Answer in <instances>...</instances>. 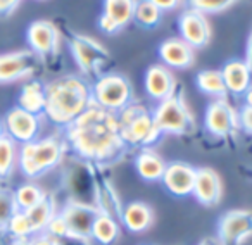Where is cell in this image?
<instances>
[{"instance_id":"3957f363","label":"cell","mask_w":252,"mask_h":245,"mask_svg":"<svg viewBox=\"0 0 252 245\" xmlns=\"http://www.w3.org/2000/svg\"><path fill=\"white\" fill-rule=\"evenodd\" d=\"M66 151V144L59 137L38 138L30 144H23L18 151V166L23 175L36 178L50 171L61 162Z\"/></svg>"},{"instance_id":"7a4b0ae2","label":"cell","mask_w":252,"mask_h":245,"mask_svg":"<svg viewBox=\"0 0 252 245\" xmlns=\"http://www.w3.org/2000/svg\"><path fill=\"white\" fill-rule=\"evenodd\" d=\"M94 102L92 88L83 78L61 76L45 85V116L56 126L66 130L71 122H74Z\"/></svg>"},{"instance_id":"d4e9b609","label":"cell","mask_w":252,"mask_h":245,"mask_svg":"<svg viewBox=\"0 0 252 245\" xmlns=\"http://www.w3.org/2000/svg\"><path fill=\"white\" fill-rule=\"evenodd\" d=\"M25 213L32 223L33 233H43L50 219L56 216V204L49 195H45L36 206H33L32 209L25 211Z\"/></svg>"},{"instance_id":"b9f144b4","label":"cell","mask_w":252,"mask_h":245,"mask_svg":"<svg viewBox=\"0 0 252 245\" xmlns=\"http://www.w3.org/2000/svg\"><path fill=\"white\" fill-rule=\"evenodd\" d=\"M12 245H32V244H30V238H14Z\"/></svg>"},{"instance_id":"d6986e66","label":"cell","mask_w":252,"mask_h":245,"mask_svg":"<svg viewBox=\"0 0 252 245\" xmlns=\"http://www.w3.org/2000/svg\"><path fill=\"white\" fill-rule=\"evenodd\" d=\"M221 74H223L226 90L233 95H245V92L252 87V73L247 64H245V61H228L223 66Z\"/></svg>"},{"instance_id":"e575fe53","label":"cell","mask_w":252,"mask_h":245,"mask_svg":"<svg viewBox=\"0 0 252 245\" xmlns=\"http://www.w3.org/2000/svg\"><path fill=\"white\" fill-rule=\"evenodd\" d=\"M98 28H100L105 35H114V33L119 31V26L104 14H100V18H98Z\"/></svg>"},{"instance_id":"9a60e30c","label":"cell","mask_w":252,"mask_h":245,"mask_svg":"<svg viewBox=\"0 0 252 245\" xmlns=\"http://www.w3.org/2000/svg\"><path fill=\"white\" fill-rule=\"evenodd\" d=\"M195 168L187 162H171L166 166L164 176L161 182L164 183L166 190L176 197H187L193 193L195 185Z\"/></svg>"},{"instance_id":"5b68a950","label":"cell","mask_w":252,"mask_h":245,"mask_svg":"<svg viewBox=\"0 0 252 245\" xmlns=\"http://www.w3.org/2000/svg\"><path fill=\"white\" fill-rule=\"evenodd\" d=\"M92 98L97 105L119 114L133 100V88L121 74H104L92 88Z\"/></svg>"},{"instance_id":"30bf717a","label":"cell","mask_w":252,"mask_h":245,"mask_svg":"<svg viewBox=\"0 0 252 245\" xmlns=\"http://www.w3.org/2000/svg\"><path fill=\"white\" fill-rule=\"evenodd\" d=\"M26 40L33 52L38 57H52L59 52V30L52 21L47 19H38L33 21L26 30Z\"/></svg>"},{"instance_id":"7c38bea8","label":"cell","mask_w":252,"mask_h":245,"mask_svg":"<svg viewBox=\"0 0 252 245\" xmlns=\"http://www.w3.org/2000/svg\"><path fill=\"white\" fill-rule=\"evenodd\" d=\"M204 122L207 131L214 137H226L240 126L238 112L224 98H218L207 105Z\"/></svg>"},{"instance_id":"836d02e7","label":"cell","mask_w":252,"mask_h":245,"mask_svg":"<svg viewBox=\"0 0 252 245\" xmlns=\"http://www.w3.org/2000/svg\"><path fill=\"white\" fill-rule=\"evenodd\" d=\"M238 121L247 133H252V107H247V105L242 107V111L238 112Z\"/></svg>"},{"instance_id":"f35d334b","label":"cell","mask_w":252,"mask_h":245,"mask_svg":"<svg viewBox=\"0 0 252 245\" xmlns=\"http://www.w3.org/2000/svg\"><path fill=\"white\" fill-rule=\"evenodd\" d=\"M245 64L249 66L252 73V30L249 33V40H247V49H245Z\"/></svg>"},{"instance_id":"f1b7e54d","label":"cell","mask_w":252,"mask_h":245,"mask_svg":"<svg viewBox=\"0 0 252 245\" xmlns=\"http://www.w3.org/2000/svg\"><path fill=\"white\" fill-rule=\"evenodd\" d=\"M43 197H45V193H43L42 188L36 186L35 183H23V185H19L14 192L16 206H18L19 211L32 209V207L36 206Z\"/></svg>"},{"instance_id":"7bdbcfd3","label":"cell","mask_w":252,"mask_h":245,"mask_svg":"<svg viewBox=\"0 0 252 245\" xmlns=\"http://www.w3.org/2000/svg\"><path fill=\"white\" fill-rule=\"evenodd\" d=\"M5 135V128H4V121H0V138Z\"/></svg>"},{"instance_id":"4dcf8cb0","label":"cell","mask_w":252,"mask_h":245,"mask_svg":"<svg viewBox=\"0 0 252 245\" xmlns=\"http://www.w3.org/2000/svg\"><path fill=\"white\" fill-rule=\"evenodd\" d=\"M7 231L14 238H28L30 235H35L25 211H16L14 216L11 217V221L7 224Z\"/></svg>"},{"instance_id":"ab89813d","label":"cell","mask_w":252,"mask_h":245,"mask_svg":"<svg viewBox=\"0 0 252 245\" xmlns=\"http://www.w3.org/2000/svg\"><path fill=\"white\" fill-rule=\"evenodd\" d=\"M199 245H223V244H221L218 238H206V240H202Z\"/></svg>"},{"instance_id":"d6a6232c","label":"cell","mask_w":252,"mask_h":245,"mask_svg":"<svg viewBox=\"0 0 252 245\" xmlns=\"http://www.w3.org/2000/svg\"><path fill=\"white\" fill-rule=\"evenodd\" d=\"M45 231L50 235V237L54 238H64V237H69V226H67L66 219H64L63 214H59V216H54L52 219H50V223L47 224Z\"/></svg>"},{"instance_id":"52a82bcc","label":"cell","mask_w":252,"mask_h":245,"mask_svg":"<svg viewBox=\"0 0 252 245\" xmlns=\"http://www.w3.org/2000/svg\"><path fill=\"white\" fill-rule=\"evenodd\" d=\"M69 49L85 76H97L100 67L109 61V52L105 47L92 36L73 35L69 40Z\"/></svg>"},{"instance_id":"e0dca14e","label":"cell","mask_w":252,"mask_h":245,"mask_svg":"<svg viewBox=\"0 0 252 245\" xmlns=\"http://www.w3.org/2000/svg\"><path fill=\"white\" fill-rule=\"evenodd\" d=\"M100 211L94 209V207L87 206V204L80 202H71L64 207L63 216L66 219L67 226H69V237L76 238H88L92 237V226Z\"/></svg>"},{"instance_id":"5bb4252c","label":"cell","mask_w":252,"mask_h":245,"mask_svg":"<svg viewBox=\"0 0 252 245\" xmlns=\"http://www.w3.org/2000/svg\"><path fill=\"white\" fill-rule=\"evenodd\" d=\"M145 92L149 97L156 102H162L166 98L173 97L176 90V80L168 66L164 64H152L145 71Z\"/></svg>"},{"instance_id":"9c48e42d","label":"cell","mask_w":252,"mask_h":245,"mask_svg":"<svg viewBox=\"0 0 252 245\" xmlns=\"http://www.w3.org/2000/svg\"><path fill=\"white\" fill-rule=\"evenodd\" d=\"M5 135L11 137L16 144H30L38 140L42 130V119L40 116L32 114L21 107H12L4 118Z\"/></svg>"},{"instance_id":"44dd1931","label":"cell","mask_w":252,"mask_h":245,"mask_svg":"<svg viewBox=\"0 0 252 245\" xmlns=\"http://www.w3.org/2000/svg\"><path fill=\"white\" fill-rule=\"evenodd\" d=\"M166 162L154 149L145 147L135 157V169L145 182H161L166 171Z\"/></svg>"},{"instance_id":"603a6c76","label":"cell","mask_w":252,"mask_h":245,"mask_svg":"<svg viewBox=\"0 0 252 245\" xmlns=\"http://www.w3.org/2000/svg\"><path fill=\"white\" fill-rule=\"evenodd\" d=\"M135 5H137V0H104L102 14L112 19L119 26V30H123L133 21Z\"/></svg>"},{"instance_id":"d590c367","label":"cell","mask_w":252,"mask_h":245,"mask_svg":"<svg viewBox=\"0 0 252 245\" xmlns=\"http://www.w3.org/2000/svg\"><path fill=\"white\" fill-rule=\"evenodd\" d=\"M156 7H159L162 12L164 11H176L178 7H182L183 0H149Z\"/></svg>"},{"instance_id":"60d3db41","label":"cell","mask_w":252,"mask_h":245,"mask_svg":"<svg viewBox=\"0 0 252 245\" xmlns=\"http://www.w3.org/2000/svg\"><path fill=\"white\" fill-rule=\"evenodd\" d=\"M245 105H247V107H252V87L245 92Z\"/></svg>"},{"instance_id":"277c9868","label":"cell","mask_w":252,"mask_h":245,"mask_svg":"<svg viewBox=\"0 0 252 245\" xmlns=\"http://www.w3.org/2000/svg\"><path fill=\"white\" fill-rule=\"evenodd\" d=\"M119 131L128 147H152L162 137L152 118V112L145 105L133 104L125 107L118 114Z\"/></svg>"},{"instance_id":"ffe728a7","label":"cell","mask_w":252,"mask_h":245,"mask_svg":"<svg viewBox=\"0 0 252 245\" xmlns=\"http://www.w3.org/2000/svg\"><path fill=\"white\" fill-rule=\"evenodd\" d=\"M121 219L128 231L144 233L154 223V211L151 209L149 204L135 200V202H130L125 206V209L121 213Z\"/></svg>"},{"instance_id":"83f0119b","label":"cell","mask_w":252,"mask_h":245,"mask_svg":"<svg viewBox=\"0 0 252 245\" xmlns=\"http://www.w3.org/2000/svg\"><path fill=\"white\" fill-rule=\"evenodd\" d=\"M133 21H137L142 28H158L162 21V11L149 0H137Z\"/></svg>"},{"instance_id":"f546056e","label":"cell","mask_w":252,"mask_h":245,"mask_svg":"<svg viewBox=\"0 0 252 245\" xmlns=\"http://www.w3.org/2000/svg\"><path fill=\"white\" fill-rule=\"evenodd\" d=\"M16 211H19V209H18V206H16L14 192L0 188V231L7 230L9 221L14 216Z\"/></svg>"},{"instance_id":"ba28073f","label":"cell","mask_w":252,"mask_h":245,"mask_svg":"<svg viewBox=\"0 0 252 245\" xmlns=\"http://www.w3.org/2000/svg\"><path fill=\"white\" fill-rule=\"evenodd\" d=\"M252 237V213L233 209L221 216L218 224V240L223 245H242Z\"/></svg>"},{"instance_id":"4fadbf2b","label":"cell","mask_w":252,"mask_h":245,"mask_svg":"<svg viewBox=\"0 0 252 245\" xmlns=\"http://www.w3.org/2000/svg\"><path fill=\"white\" fill-rule=\"evenodd\" d=\"M178 30L182 38L193 49H204L211 40V26L206 14L195 9H185L178 18Z\"/></svg>"},{"instance_id":"8d00e7d4","label":"cell","mask_w":252,"mask_h":245,"mask_svg":"<svg viewBox=\"0 0 252 245\" xmlns=\"http://www.w3.org/2000/svg\"><path fill=\"white\" fill-rule=\"evenodd\" d=\"M32 245H57V238L50 237L49 233H35L30 238Z\"/></svg>"},{"instance_id":"ac0fdd59","label":"cell","mask_w":252,"mask_h":245,"mask_svg":"<svg viewBox=\"0 0 252 245\" xmlns=\"http://www.w3.org/2000/svg\"><path fill=\"white\" fill-rule=\"evenodd\" d=\"M159 57L162 64L176 69H189L195 62V49L183 38H168L159 45Z\"/></svg>"},{"instance_id":"74e56055","label":"cell","mask_w":252,"mask_h":245,"mask_svg":"<svg viewBox=\"0 0 252 245\" xmlns=\"http://www.w3.org/2000/svg\"><path fill=\"white\" fill-rule=\"evenodd\" d=\"M19 4H21V0H0V18L11 16Z\"/></svg>"},{"instance_id":"4316f807","label":"cell","mask_w":252,"mask_h":245,"mask_svg":"<svg viewBox=\"0 0 252 245\" xmlns=\"http://www.w3.org/2000/svg\"><path fill=\"white\" fill-rule=\"evenodd\" d=\"M18 166V144L11 137L0 138V178H9Z\"/></svg>"},{"instance_id":"1f68e13d","label":"cell","mask_w":252,"mask_h":245,"mask_svg":"<svg viewBox=\"0 0 252 245\" xmlns=\"http://www.w3.org/2000/svg\"><path fill=\"white\" fill-rule=\"evenodd\" d=\"M238 0H189L190 9L202 12V14H216L230 9Z\"/></svg>"},{"instance_id":"6da1fadb","label":"cell","mask_w":252,"mask_h":245,"mask_svg":"<svg viewBox=\"0 0 252 245\" xmlns=\"http://www.w3.org/2000/svg\"><path fill=\"white\" fill-rule=\"evenodd\" d=\"M66 142L80 157L92 162H112L126 151L118 114L92 102L90 107L66 128Z\"/></svg>"},{"instance_id":"8fae6325","label":"cell","mask_w":252,"mask_h":245,"mask_svg":"<svg viewBox=\"0 0 252 245\" xmlns=\"http://www.w3.org/2000/svg\"><path fill=\"white\" fill-rule=\"evenodd\" d=\"M38 64V56L33 50H18L0 56V83L25 80L32 76Z\"/></svg>"},{"instance_id":"8992f818","label":"cell","mask_w":252,"mask_h":245,"mask_svg":"<svg viewBox=\"0 0 252 245\" xmlns=\"http://www.w3.org/2000/svg\"><path fill=\"white\" fill-rule=\"evenodd\" d=\"M152 118L161 135H183L192 128L193 116L180 95L159 102L152 111Z\"/></svg>"},{"instance_id":"484cf974","label":"cell","mask_w":252,"mask_h":245,"mask_svg":"<svg viewBox=\"0 0 252 245\" xmlns=\"http://www.w3.org/2000/svg\"><path fill=\"white\" fill-rule=\"evenodd\" d=\"M195 85L202 93L213 95V97H218V98H224L228 93L223 74H221V71H216V69L200 71L195 76Z\"/></svg>"},{"instance_id":"cb8c5ba5","label":"cell","mask_w":252,"mask_h":245,"mask_svg":"<svg viewBox=\"0 0 252 245\" xmlns=\"http://www.w3.org/2000/svg\"><path fill=\"white\" fill-rule=\"evenodd\" d=\"M119 237V226L112 216L98 213L92 226V238L100 245H112Z\"/></svg>"},{"instance_id":"7402d4cb","label":"cell","mask_w":252,"mask_h":245,"mask_svg":"<svg viewBox=\"0 0 252 245\" xmlns=\"http://www.w3.org/2000/svg\"><path fill=\"white\" fill-rule=\"evenodd\" d=\"M18 107L25 109L32 114L42 116L45 111V85L40 83L38 80L25 83L18 97Z\"/></svg>"},{"instance_id":"2e32d148","label":"cell","mask_w":252,"mask_h":245,"mask_svg":"<svg viewBox=\"0 0 252 245\" xmlns=\"http://www.w3.org/2000/svg\"><path fill=\"white\" fill-rule=\"evenodd\" d=\"M192 195L202 206H218L223 197V183L220 175L211 168H199L195 171V185Z\"/></svg>"}]
</instances>
